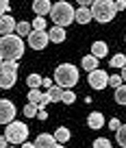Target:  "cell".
<instances>
[{
	"label": "cell",
	"instance_id": "cell-1",
	"mask_svg": "<svg viewBox=\"0 0 126 148\" xmlns=\"http://www.w3.org/2000/svg\"><path fill=\"white\" fill-rule=\"evenodd\" d=\"M24 55V42L20 35H5L0 42V57L2 61H18Z\"/></svg>",
	"mask_w": 126,
	"mask_h": 148
},
{
	"label": "cell",
	"instance_id": "cell-2",
	"mask_svg": "<svg viewBox=\"0 0 126 148\" xmlns=\"http://www.w3.org/2000/svg\"><path fill=\"white\" fill-rule=\"evenodd\" d=\"M50 18H52V24H54V26L65 28V26H70L72 22H76V9H72L70 2L61 0V2H54V5H52Z\"/></svg>",
	"mask_w": 126,
	"mask_h": 148
},
{
	"label": "cell",
	"instance_id": "cell-3",
	"mask_svg": "<svg viewBox=\"0 0 126 148\" xmlns=\"http://www.w3.org/2000/svg\"><path fill=\"white\" fill-rule=\"evenodd\" d=\"M54 83L61 89H72L78 83V68L72 65V63H61L54 70Z\"/></svg>",
	"mask_w": 126,
	"mask_h": 148
},
{
	"label": "cell",
	"instance_id": "cell-4",
	"mask_svg": "<svg viewBox=\"0 0 126 148\" xmlns=\"http://www.w3.org/2000/svg\"><path fill=\"white\" fill-rule=\"evenodd\" d=\"M91 13H93V20L100 24H107L111 22L113 18H115L117 9H115V2H111V0H96L91 7Z\"/></svg>",
	"mask_w": 126,
	"mask_h": 148
},
{
	"label": "cell",
	"instance_id": "cell-5",
	"mask_svg": "<svg viewBox=\"0 0 126 148\" xmlns=\"http://www.w3.org/2000/svg\"><path fill=\"white\" fill-rule=\"evenodd\" d=\"M5 137L9 139L11 146L15 144H26V137H28V126L24 122H11L5 131Z\"/></svg>",
	"mask_w": 126,
	"mask_h": 148
},
{
	"label": "cell",
	"instance_id": "cell-6",
	"mask_svg": "<svg viewBox=\"0 0 126 148\" xmlns=\"http://www.w3.org/2000/svg\"><path fill=\"white\" fill-rule=\"evenodd\" d=\"M109 79H111V76H107L104 70H93V72H89L87 83H89V87H93V89H104L109 85Z\"/></svg>",
	"mask_w": 126,
	"mask_h": 148
},
{
	"label": "cell",
	"instance_id": "cell-7",
	"mask_svg": "<svg viewBox=\"0 0 126 148\" xmlns=\"http://www.w3.org/2000/svg\"><path fill=\"white\" fill-rule=\"evenodd\" d=\"M48 42H50L48 31H33L31 37H28V46L33 48V50H44L48 46Z\"/></svg>",
	"mask_w": 126,
	"mask_h": 148
},
{
	"label": "cell",
	"instance_id": "cell-8",
	"mask_svg": "<svg viewBox=\"0 0 126 148\" xmlns=\"http://www.w3.org/2000/svg\"><path fill=\"white\" fill-rule=\"evenodd\" d=\"M13 118H15V105L11 100H7V98H2L0 100V122L9 126L11 122H15Z\"/></svg>",
	"mask_w": 126,
	"mask_h": 148
},
{
	"label": "cell",
	"instance_id": "cell-9",
	"mask_svg": "<svg viewBox=\"0 0 126 148\" xmlns=\"http://www.w3.org/2000/svg\"><path fill=\"white\" fill-rule=\"evenodd\" d=\"M15 28H18V22L13 20L11 13L0 18V31H2V37H5V35H15Z\"/></svg>",
	"mask_w": 126,
	"mask_h": 148
},
{
	"label": "cell",
	"instance_id": "cell-10",
	"mask_svg": "<svg viewBox=\"0 0 126 148\" xmlns=\"http://www.w3.org/2000/svg\"><path fill=\"white\" fill-rule=\"evenodd\" d=\"M33 11H35V18H44V15H50L52 5L48 0H35L33 2Z\"/></svg>",
	"mask_w": 126,
	"mask_h": 148
},
{
	"label": "cell",
	"instance_id": "cell-11",
	"mask_svg": "<svg viewBox=\"0 0 126 148\" xmlns=\"http://www.w3.org/2000/svg\"><path fill=\"white\" fill-rule=\"evenodd\" d=\"M18 81V72H0V87L2 89H11Z\"/></svg>",
	"mask_w": 126,
	"mask_h": 148
},
{
	"label": "cell",
	"instance_id": "cell-12",
	"mask_svg": "<svg viewBox=\"0 0 126 148\" xmlns=\"http://www.w3.org/2000/svg\"><path fill=\"white\" fill-rule=\"evenodd\" d=\"M87 124H89V129H93V131L102 129L104 126V116L100 113V111H93V113L87 116Z\"/></svg>",
	"mask_w": 126,
	"mask_h": 148
},
{
	"label": "cell",
	"instance_id": "cell-13",
	"mask_svg": "<svg viewBox=\"0 0 126 148\" xmlns=\"http://www.w3.org/2000/svg\"><path fill=\"white\" fill-rule=\"evenodd\" d=\"M35 146H37V148H54L57 139H54V135H50V133H42V135H37Z\"/></svg>",
	"mask_w": 126,
	"mask_h": 148
},
{
	"label": "cell",
	"instance_id": "cell-14",
	"mask_svg": "<svg viewBox=\"0 0 126 148\" xmlns=\"http://www.w3.org/2000/svg\"><path fill=\"white\" fill-rule=\"evenodd\" d=\"M48 35H50V42H54V44L65 42V28H61V26H54V24H52V28L48 31Z\"/></svg>",
	"mask_w": 126,
	"mask_h": 148
},
{
	"label": "cell",
	"instance_id": "cell-15",
	"mask_svg": "<svg viewBox=\"0 0 126 148\" xmlns=\"http://www.w3.org/2000/svg\"><path fill=\"white\" fill-rule=\"evenodd\" d=\"M107 44L104 42H93L91 44V55L96 57V59H102V57H107Z\"/></svg>",
	"mask_w": 126,
	"mask_h": 148
},
{
	"label": "cell",
	"instance_id": "cell-16",
	"mask_svg": "<svg viewBox=\"0 0 126 148\" xmlns=\"http://www.w3.org/2000/svg\"><path fill=\"white\" fill-rule=\"evenodd\" d=\"M89 20H93L91 9H83V7H78V9H76V22H78V24H87Z\"/></svg>",
	"mask_w": 126,
	"mask_h": 148
},
{
	"label": "cell",
	"instance_id": "cell-17",
	"mask_svg": "<svg viewBox=\"0 0 126 148\" xmlns=\"http://www.w3.org/2000/svg\"><path fill=\"white\" fill-rule=\"evenodd\" d=\"M80 65H83L87 72H93V70H98V59H96V57L89 52L87 57H83V63H80Z\"/></svg>",
	"mask_w": 126,
	"mask_h": 148
},
{
	"label": "cell",
	"instance_id": "cell-18",
	"mask_svg": "<svg viewBox=\"0 0 126 148\" xmlns=\"http://www.w3.org/2000/svg\"><path fill=\"white\" fill-rule=\"evenodd\" d=\"M26 85L31 89H39V87H44V79L39 76V74H28L26 76Z\"/></svg>",
	"mask_w": 126,
	"mask_h": 148
},
{
	"label": "cell",
	"instance_id": "cell-19",
	"mask_svg": "<svg viewBox=\"0 0 126 148\" xmlns=\"http://www.w3.org/2000/svg\"><path fill=\"white\" fill-rule=\"evenodd\" d=\"M31 33H33V24L31 22H20L18 24V28H15V35H20V37H31Z\"/></svg>",
	"mask_w": 126,
	"mask_h": 148
},
{
	"label": "cell",
	"instance_id": "cell-20",
	"mask_svg": "<svg viewBox=\"0 0 126 148\" xmlns=\"http://www.w3.org/2000/svg\"><path fill=\"white\" fill-rule=\"evenodd\" d=\"M70 137H72V133H70V131L65 129V126H59V129L54 131V139H57L59 144H65V142H67Z\"/></svg>",
	"mask_w": 126,
	"mask_h": 148
},
{
	"label": "cell",
	"instance_id": "cell-21",
	"mask_svg": "<svg viewBox=\"0 0 126 148\" xmlns=\"http://www.w3.org/2000/svg\"><path fill=\"white\" fill-rule=\"evenodd\" d=\"M109 65H111V68H120V70H124V68H126V57L122 55V52H120V55H113V57H111V61H109Z\"/></svg>",
	"mask_w": 126,
	"mask_h": 148
},
{
	"label": "cell",
	"instance_id": "cell-22",
	"mask_svg": "<svg viewBox=\"0 0 126 148\" xmlns=\"http://www.w3.org/2000/svg\"><path fill=\"white\" fill-rule=\"evenodd\" d=\"M63 92H65V89H61L59 85H54V87L48 92V96H50L52 102H59V100H63Z\"/></svg>",
	"mask_w": 126,
	"mask_h": 148
},
{
	"label": "cell",
	"instance_id": "cell-23",
	"mask_svg": "<svg viewBox=\"0 0 126 148\" xmlns=\"http://www.w3.org/2000/svg\"><path fill=\"white\" fill-rule=\"evenodd\" d=\"M42 100H44V94L39 92V89H31V92H28V102H33V105H39Z\"/></svg>",
	"mask_w": 126,
	"mask_h": 148
},
{
	"label": "cell",
	"instance_id": "cell-24",
	"mask_svg": "<svg viewBox=\"0 0 126 148\" xmlns=\"http://www.w3.org/2000/svg\"><path fill=\"white\" fill-rule=\"evenodd\" d=\"M39 113V107L33 105V102H28V105H24V116L26 118H35Z\"/></svg>",
	"mask_w": 126,
	"mask_h": 148
},
{
	"label": "cell",
	"instance_id": "cell-25",
	"mask_svg": "<svg viewBox=\"0 0 126 148\" xmlns=\"http://www.w3.org/2000/svg\"><path fill=\"white\" fill-rule=\"evenodd\" d=\"M115 139H117V144H120L122 148H126V124H122V129L115 133Z\"/></svg>",
	"mask_w": 126,
	"mask_h": 148
},
{
	"label": "cell",
	"instance_id": "cell-26",
	"mask_svg": "<svg viewBox=\"0 0 126 148\" xmlns=\"http://www.w3.org/2000/svg\"><path fill=\"white\" fill-rule=\"evenodd\" d=\"M115 102L126 105V85H122L120 89H115Z\"/></svg>",
	"mask_w": 126,
	"mask_h": 148
},
{
	"label": "cell",
	"instance_id": "cell-27",
	"mask_svg": "<svg viewBox=\"0 0 126 148\" xmlns=\"http://www.w3.org/2000/svg\"><path fill=\"white\" fill-rule=\"evenodd\" d=\"M122 83H124V79H122V74H111V79H109V85L115 89L122 87Z\"/></svg>",
	"mask_w": 126,
	"mask_h": 148
},
{
	"label": "cell",
	"instance_id": "cell-28",
	"mask_svg": "<svg viewBox=\"0 0 126 148\" xmlns=\"http://www.w3.org/2000/svg\"><path fill=\"white\" fill-rule=\"evenodd\" d=\"M0 70H2V72H18V63H15V61H2Z\"/></svg>",
	"mask_w": 126,
	"mask_h": 148
},
{
	"label": "cell",
	"instance_id": "cell-29",
	"mask_svg": "<svg viewBox=\"0 0 126 148\" xmlns=\"http://www.w3.org/2000/svg\"><path fill=\"white\" fill-rule=\"evenodd\" d=\"M31 24H33V31H46V20L44 18H35Z\"/></svg>",
	"mask_w": 126,
	"mask_h": 148
},
{
	"label": "cell",
	"instance_id": "cell-30",
	"mask_svg": "<svg viewBox=\"0 0 126 148\" xmlns=\"http://www.w3.org/2000/svg\"><path fill=\"white\" fill-rule=\"evenodd\" d=\"M93 148H111V142L107 137H98V139H93Z\"/></svg>",
	"mask_w": 126,
	"mask_h": 148
},
{
	"label": "cell",
	"instance_id": "cell-31",
	"mask_svg": "<svg viewBox=\"0 0 126 148\" xmlns=\"http://www.w3.org/2000/svg\"><path fill=\"white\" fill-rule=\"evenodd\" d=\"M74 100H76L74 92H72V89H65V92H63V100H61V102H65V105H72Z\"/></svg>",
	"mask_w": 126,
	"mask_h": 148
},
{
	"label": "cell",
	"instance_id": "cell-32",
	"mask_svg": "<svg viewBox=\"0 0 126 148\" xmlns=\"http://www.w3.org/2000/svg\"><path fill=\"white\" fill-rule=\"evenodd\" d=\"M109 129H111V131H115V133H117V131L122 129V122L117 120V118H111V120H109Z\"/></svg>",
	"mask_w": 126,
	"mask_h": 148
},
{
	"label": "cell",
	"instance_id": "cell-33",
	"mask_svg": "<svg viewBox=\"0 0 126 148\" xmlns=\"http://www.w3.org/2000/svg\"><path fill=\"white\" fill-rule=\"evenodd\" d=\"M54 85H57V83H54V79H44V87H46L48 92H50V89L54 87Z\"/></svg>",
	"mask_w": 126,
	"mask_h": 148
},
{
	"label": "cell",
	"instance_id": "cell-34",
	"mask_svg": "<svg viewBox=\"0 0 126 148\" xmlns=\"http://www.w3.org/2000/svg\"><path fill=\"white\" fill-rule=\"evenodd\" d=\"M9 9H11V5L7 2V0H2V5H0V11H5V15H9Z\"/></svg>",
	"mask_w": 126,
	"mask_h": 148
},
{
	"label": "cell",
	"instance_id": "cell-35",
	"mask_svg": "<svg viewBox=\"0 0 126 148\" xmlns=\"http://www.w3.org/2000/svg\"><path fill=\"white\" fill-rule=\"evenodd\" d=\"M115 9L117 11H124L126 9V0H117V2H115Z\"/></svg>",
	"mask_w": 126,
	"mask_h": 148
},
{
	"label": "cell",
	"instance_id": "cell-36",
	"mask_svg": "<svg viewBox=\"0 0 126 148\" xmlns=\"http://www.w3.org/2000/svg\"><path fill=\"white\" fill-rule=\"evenodd\" d=\"M0 148H9V139H7L5 135L0 137Z\"/></svg>",
	"mask_w": 126,
	"mask_h": 148
},
{
	"label": "cell",
	"instance_id": "cell-37",
	"mask_svg": "<svg viewBox=\"0 0 126 148\" xmlns=\"http://www.w3.org/2000/svg\"><path fill=\"white\" fill-rule=\"evenodd\" d=\"M37 120H48V113H46V111H39V113H37Z\"/></svg>",
	"mask_w": 126,
	"mask_h": 148
},
{
	"label": "cell",
	"instance_id": "cell-38",
	"mask_svg": "<svg viewBox=\"0 0 126 148\" xmlns=\"http://www.w3.org/2000/svg\"><path fill=\"white\" fill-rule=\"evenodd\" d=\"M22 148H37V146H35V144H28V142H26V144H22Z\"/></svg>",
	"mask_w": 126,
	"mask_h": 148
},
{
	"label": "cell",
	"instance_id": "cell-39",
	"mask_svg": "<svg viewBox=\"0 0 126 148\" xmlns=\"http://www.w3.org/2000/svg\"><path fill=\"white\" fill-rule=\"evenodd\" d=\"M122 79H124V83H126V68L122 70Z\"/></svg>",
	"mask_w": 126,
	"mask_h": 148
},
{
	"label": "cell",
	"instance_id": "cell-40",
	"mask_svg": "<svg viewBox=\"0 0 126 148\" xmlns=\"http://www.w3.org/2000/svg\"><path fill=\"white\" fill-rule=\"evenodd\" d=\"M54 148H63V144H59V142H57V146Z\"/></svg>",
	"mask_w": 126,
	"mask_h": 148
},
{
	"label": "cell",
	"instance_id": "cell-41",
	"mask_svg": "<svg viewBox=\"0 0 126 148\" xmlns=\"http://www.w3.org/2000/svg\"><path fill=\"white\" fill-rule=\"evenodd\" d=\"M9 148H15V146H9Z\"/></svg>",
	"mask_w": 126,
	"mask_h": 148
}]
</instances>
